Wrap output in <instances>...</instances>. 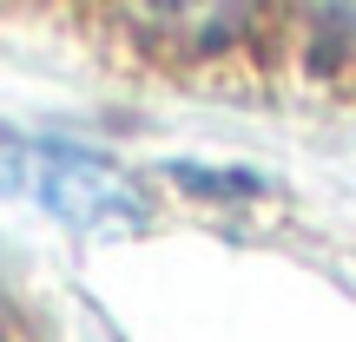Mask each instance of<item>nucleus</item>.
Segmentation results:
<instances>
[{
    "label": "nucleus",
    "instance_id": "nucleus-1",
    "mask_svg": "<svg viewBox=\"0 0 356 342\" xmlns=\"http://www.w3.org/2000/svg\"><path fill=\"white\" fill-rule=\"evenodd\" d=\"M0 185L13 198L40 204L47 217L73 230H139L145 224V198L119 165H106L99 152L79 145H53V139H0Z\"/></svg>",
    "mask_w": 356,
    "mask_h": 342
},
{
    "label": "nucleus",
    "instance_id": "nucleus-2",
    "mask_svg": "<svg viewBox=\"0 0 356 342\" xmlns=\"http://www.w3.org/2000/svg\"><path fill=\"white\" fill-rule=\"evenodd\" d=\"M323 33H310V53H317L323 73H350L356 79V7H330L317 13Z\"/></svg>",
    "mask_w": 356,
    "mask_h": 342
}]
</instances>
